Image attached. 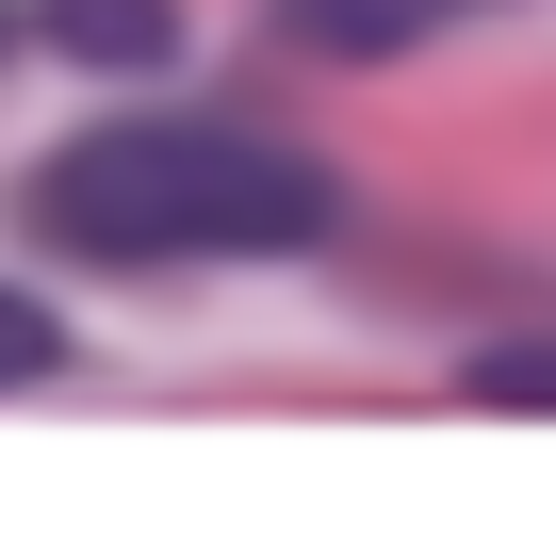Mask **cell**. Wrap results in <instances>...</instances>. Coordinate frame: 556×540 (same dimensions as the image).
<instances>
[{
	"instance_id": "obj_5",
	"label": "cell",
	"mask_w": 556,
	"mask_h": 540,
	"mask_svg": "<svg viewBox=\"0 0 556 540\" xmlns=\"http://www.w3.org/2000/svg\"><path fill=\"white\" fill-rule=\"evenodd\" d=\"M458 393H475V410H556V344H491Z\"/></svg>"
},
{
	"instance_id": "obj_6",
	"label": "cell",
	"mask_w": 556,
	"mask_h": 540,
	"mask_svg": "<svg viewBox=\"0 0 556 540\" xmlns=\"http://www.w3.org/2000/svg\"><path fill=\"white\" fill-rule=\"evenodd\" d=\"M0 50H17V0H0Z\"/></svg>"
},
{
	"instance_id": "obj_3",
	"label": "cell",
	"mask_w": 556,
	"mask_h": 540,
	"mask_svg": "<svg viewBox=\"0 0 556 540\" xmlns=\"http://www.w3.org/2000/svg\"><path fill=\"white\" fill-rule=\"evenodd\" d=\"M34 34H50V66L148 83V66H180V0H34Z\"/></svg>"
},
{
	"instance_id": "obj_4",
	"label": "cell",
	"mask_w": 556,
	"mask_h": 540,
	"mask_svg": "<svg viewBox=\"0 0 556 540\" xmlns=\"http://www.w3.org/2000/svg\"><path fill=\"white\" fill-rule=\"evenodd\" d=\"M34 377H66V328H50V296L0 279V393H34Z\"/></svg>"
},
{
	"instance_id": "obj_1",
	"label": "cell",
	"mask_w": 556,
	"mask_h": 540,
	"mask_svg": "<svg viewBox=\"0 0 556 540\" xmlns=\"http://www.w3.org/2000/svg\"><path fill=\"white\" fill-rule=\"evenodd\" d=\"M34 246L66 262H295L344 229V180L278 131H229V115H99L66 131L34 180H17Z\"/></svg>"
},
{
	"instance_id": "obj_2",
	"label": "cell",
	"mask_w": 556,
	"mask_h": 540,
	"mask_svg": "<svg viewBox=\"0 0 556 540\" xmlns=\"http://www.w3.org/2000/svg\"><path fill=\"white\" fill-rule=\"evenodd\" d=\"M491 17V0H278V50H312V66H393L426 34Z\"/></svg>"
}]
</instances>
